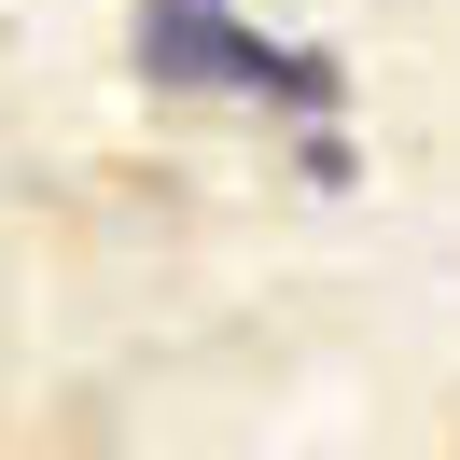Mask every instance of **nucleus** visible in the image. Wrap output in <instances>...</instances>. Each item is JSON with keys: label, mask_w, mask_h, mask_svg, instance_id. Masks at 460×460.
I'll list each match as a JSON object with an SVG mask.
<instances>
[{"label": "nucleus", "mask_w": 460, "mask_h": 460, "mask_svg": "<svg viewBox=\"0 0 460 460\" xmlns=\"http://www.w3.org/2000/svg\"><path fill=\"white\" fill-rule=\"evenodd\" d=\"M126 42H140V70L168 98H252V112H279V126H335V57H307V42H265L237 0H126Z\"/></svg>", "instance_id": "obj_1"}]
</instances>
